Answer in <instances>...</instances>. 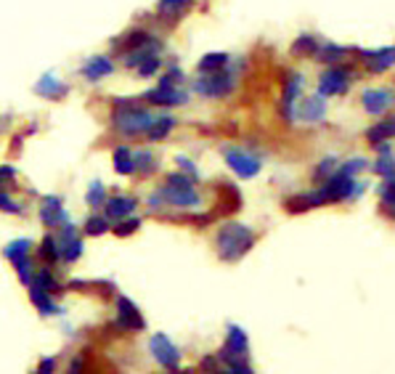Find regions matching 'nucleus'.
<instances>
[{
    "instance_id": "nucleus-1",
    "label": "nucleus",
    "mask_w": 395,
    "mask_h": 374,
    "mask_svg": "<svg viewBox=\"0 0 395 374\" xmlns=\"http://www.w3.org/2000/svg\"><path fill=\"white\" fill-rule=\"evenodd\" d=\"M217 255L220 261L234 263L239 258H245L255 244V234L252 228L245 223H223L217 228Z\"/></svg>"
},
{
    "instance_id": "nucleus-2",
    "label": "nucleus",
    "mask_w": 395,
    "mask_h": 374,
    "mask_svg": "<svg viewBox=\"0 0 395 374\" xmlns=\"http://www.w3.org/2000/svg\"><path fill=\"white\" fill-rule=\"evenodd\" d=\"M114 114H112V128L123 136H138V133H146L149 125L154 122V114L141 109L135 101H125V98H117L114 101Z\"/></svg>"
},
{
    "instance_id": "nucleus-3",
    "label": "nucleus",
    "mask_w": 395,
    "mask_h": 374,
    "mask_svg": "<svg viewBox=\"0 0 395 374\" xmlns=\"http://www.w3.org/2000/svg\"><path fill=\"white\" fill-rule=\"evenodd\" d=\"M162 194V202H168L173 207H197L202 205V197L199 191L194 188V181L180 173H170L165 186L160 188Z\"/></svg>"
},
{
    "instance_id": "nucleus-4",
    "label": "nucleus",
    "mask_w": 395,
    "mask_h": 374,
    "mask_svg": "<svg viewBox=\"0 0 395 374\" xmlns=\"http://www.w3.org/2000/svg\"><path fill=\"white\" fill-rule=\"evenodd\" d=\"M247 348H250V343H247V335H245V329L242 327H228V343L226 348L220 350V358L228 364V369L231 372H245L250 374V366L245 364V355H247Z\"/></svg>"
},
{
    "instance_id": "nucleus-5",
    "label": "nucleus",
    "mask_w": 395,
    "mask_h": 374,
    "mask_svg": "<svg viewBox=\"0 0 395 374\" xmlns=\"http://www.w3.org/2000/svg\"><path fill=\"white\" fill-rule=\"evenodd\" d=\"M236 85V77L231 72H223V69H217V72H207L205 77H199L194 88H197V94L207 96V98H223L234 91Z\"/></svg>"
},
{
    "instance_id": "nucleus-6",
    "label": "nucleus",
    "mask_w": 395,
    "mask_h": 374,
    "mask_svg": "<svg viewBox=\"0 0 395 374\" xmlns=\"http://www.w3.org/2000/svg\"><path fill=\"white\" fill-rule=\"evenodd\" d=\"M149 350H151V355H154V361H157L160 366H165V369H178L180 366L178 348L173 345V340H170L168 335H162V332L151 335Z\"/></svg>"
},
{
    "instance_id": "nucleus-7",
    "label": "nucleus",
    "mask_w": 395,
    "mask_h": 374,
    "mask_svg": "<svg viewBox=\"0 0 395 374\" xmlns=\"http://www.w3.org/2000/svg\"><path fill=\"white\" fill-rule=\"evenodd\" d=\"M226 162L228 168L234 170L239 178H255L257 173H260V168H263V162H260V157H255L252 151H245V149H231L228 146L226 149Z\"/></svg>"
},
{
    "instance_id": "nucleus-8",
    "label": "nucleus",
    "mask_w": 395,
    "mask_h": 374,
    "mask_svg": "<svg viewBox=\"0 0 395 374\" xmlns=\"http://www.w3.org/2000/svg\"><path fill=\"white\" fill-rule=\"evenodd\" d=\"M350 85V72L348 69H342V66H332L327 69L319 80V94L327 98V96H339L345 94Z\"/></svg>"
},
{
    "instance_id": "nucleus-9",
    "label": "nucleus",
    "mask_w": 395,
    "mask_h": 374,
    "mask_svg": "<svg viewBox=\"0 0 395 374\" xmlns=\"http://www.w3.org/2000/svg\"><path fill=\"white\" fill-rule=\"evenodd\" d=\"M58 242V253H61V261L64 263H75L80 255H83V239L77 236L75 226L69 223H61V236L56 239Z\"/></svg>"
},
{
    "instance_id": "nucleus-10",
    "label": "nucleus",
    "mask_w": 395,
    "mask_h": 374,
    "mask_svg": "<svg viewBox=\"0 0 395 374\" xmlns=\"http://www.w3.org/2000/svg\"><path fill=\"white\" fill-rule=\"evenodd\" d=\"M117 327L128 329V332H141V329L146 327L141 310L135 308L133 300H128V298L117 300Z\"/></svg>"
},
{
    "instance_id": "nucleus-11",
    "label": "nucleus",
    "mask_w": 395,
    "mask_h": 374,
    "mask_svg": "<svg viewBox=\"0 0 395 374\" xmlns=\"http://www.w3.org/2000/svg\"><path fill=\"white\" fill-rule=\"evenodd\" d=\"M361 101H364V109H366L369 114L379 117V114H385L395 103V94L390 88H371V91H364Z\"/></svg>"
},
{
    "instance_id": "nucleus-12",
    "label": "nucleus",
    "mask_w": 395,
    "mask_h": 374,
    "mask_svg": "<svg viewBox=\"0 0 395 374\" xmlns=\"http://www.w3.org/2000/svg\"><path fill=\"white\" fill-rule=\"evenodd\" d=\"M149 103H157V106H180V103L188 101V94L180 91L178 85H157L151 94L143 96Z\"/></svg>"
},
{
    "instance_id": "nucleus-13",
    "label": "nucleus",
    "mask_w": 395,
    "mask_h": 374,
    "mask_svg": "<svg viewBox=\"0 0 395 374\" xmlns=\"http://www.w3.org/2000/svg\"><path fill=\"white\" fill-rule=\"evenodd\" d=\"M40 221H43V226H48V228H58L61 223H66L69 218H66V213H64L61 199L58 197L43 199V202H40Z\"/></svg>"
},
{
    "instance_id": "nucleus-14",
    "label": "nucleus",
    "mask_w": 395,
    "mask_h": 374,
    "mask_svg": "<svg viewBox=\"0 0 395 374\" xmlns=\"http://www.w3.org/2000/svg\"><path fill=\"white\" fill-rule=\"evenodd\" d=\"M112 72H114V64L109 56H91L83 64V69H80V75H83L85 80H91V83H98V80H104V77L112 75Z\"/></svg>"
},
{
    "instance_id": "nucleus-15",
    "label": "nucleus",
    "mask_w": 395,
    "mask_h": 374,
    "mask_svg": "<svg viewBox=\"0 0 395 374\" xmlns=\"http://www.w3.org/2000/svg\"><path fill=\"white\" fill-rule=\"evenodd\" d=\"M294 114H300L305 122H321L327 117V98L324 96H311V98H302L300 109Z\"/></svg>"
},
{
    "instance_id": "nucleus-16",
    "label": "nucleus",
    "mask_w": 395,
    "mask_h": 374,
    "mask_svg": "<svg viewBox=\"0 0 395 374\" xmlns=\"http://www.w3.org/2000/svg\"><path fill=\"white\" fill-rule=\"evenodd\" d=\"M66 83H61V80H56L53 75H43L35 83V94L43 96V98H51V101H58L61 96H66Z\"/></svg>"
},
{
    "instance_id": "nucleus-17",
    "label": "nucleus",
    "mask_w": 395,
    "mask_h": 374,
    "mask_svg": "<svg viewBox=\"0 0 395 374\" xmlns=\"http://www.w3.org/2000/svg\"><path fill=\"white\" fill-rule=\"evenodd\" d=\"M300 88H302V75L292 72L287 77V88H284V117H287V122H292V117H294V103H297Z\"/></svg>"
},
{
    "instance_id": "nucleus-18",
    "label": "nucleus",
    "mask_w": 395,
    "mask_h": 374,
    "mask_svg": "<svg viewBox=\"0 0 395 374\" xmlns=\"http://www.w3.org/2000/svg\"><path fill=\"white\" fill-rule=\"evenodd\" d=\"M104 216L112 218V221H123V218H128L135 210V199L133 197H112L106 199L104 205Z\"/></svg>"
},
{
    "instance_id": "nucleus-19",
    "label": "nucleus",
    "mask_w": 395,
    "mask_h": 374,
    "mask_svg": "<svg viewBox=\"0 0 395 374\" xmlns=\"http://www.w3.org/2000/svg\"><path fill=\"white\" fill-rule=\"evenodd\" d=\"M29 300H32V305H35L40 313H46V316L61 313V308H58V303L53 300V295L46 290H40V287H29Z\"/></svg>"
},
{
    "instance_id": "nucleus-20",
    "label": "nucleus",
    "mask_w": 395,
    "mask_h": 374,
    "mask_svg": "<svg viewBox=\"0 0 395 374\" xmlns=\"http://www.w3.org/2000/svg\"><path fill=\"white\" fill-rule=\"evenodd\" d=\"M371 72H385L395 64V48H382V51H369L364 54Z\"/></svg>"
},
{
    "instance_id": "nucleus-21",
    "label": "nucleus",
    "mask_w": 395,
    "mask_h": 374,
    "mask_svg": "<svg viewBox=\"0 0 395 374\" xmlns=\"http://www.w3.org/2000/svg\"><path fill=\"white\" fill-rule=\"evenodd\" d=\"M173 128H175V117H173V114H160V117H154V122L149 125L146 138H149V141H162L170 131H173Z\"/></svg>"
},
{
    "instance_id": "nucleus-22",
    "label": "nucleus",
    "mask_w": 395,
    "mask_h": 374,
    "mask_svg": "<svg viewBox=\"0 0 395 374\" xmlns=\"http://www.w3.org/2000/svg\"><path fill=\"white\" fill-rule=\"evenodd\" d=\"M366 138L371 141V143H385V141L395 138V117L371 125V128H369V133H366Z\"/></svg>"
},
{
    "instance_id": "nucleus-23",
    "label": "nucleus",
    "mask_w": 395,
    "mask_h": 374,
    "mask_svg": "<svg viewBox=\"0 0 395 374\" xmlns=\"http://www.w3.org/2000/svg\"><path fill=\"white\" fill-rule=\"evenodd\" d=\"M112 159H114V170L120 176H133L135 173V157H133V151L128 146H117Z\"/></svg>"
},
{
    "instance_id": "nucleus-24",
    "label": "nucleus",
    "mask_w": 395,
    "mask_h": 374,
    "mask_svg": "<svg viewBox=\"0 0 395 374\" xmlns=\"http://www.w3.org/2000/svg\"><path fill=\"white\" fill-rule=\"evenodd\" d=\"M29 287H40V290L51 292V295H56L58 290H61V284L56 281V276L51 273V268H40L35 276H32V284Z\"/></svg>"
},
{
    "instance_id": "nucleus-25",
    "label": "nucleus",
    "mask_w": 395,
    "mask_h": 374,
    "mask_svg": "<svg viewBox=\"0 0 395 374\" xmlns=\"http://www.w3.org/2000/svg\"><path fill=\"white\" fill-rule=\"evenodd\" d=\"M112 226H109V218L106 216H91L85 221V234L88 236H101L106 234Z\"/></svg>"
},
{
    "instance_id": "nucleus-26",
    "label": "nucleus",
    "mask_w": 395,
    "mask_h": 374,
    "mask_svg": "<svg viewBox=\"0 0 395 374\" xmlns=\"http://www.w3.org/2000/svg\"><path fill=\"white\" fill-rule=\"evenodd\" d=\"M228 64V54H207L199 61V72H217Z\"/></svg>"
},
{
    "instance_id": "nucleus-27",
    "label": "nucleus",
    "mask_w": 395,
    "mask_h": 374,
    "mask_svg": "<svg viewBox=\"0 0 395 374\" xmlns=\"http://www.w3.org/2000/svg\"><path fill=\"white\" fill-rule=\"evenodd\" d=\"M316 48H319V43H316L313 35H302V38H297V43L292 46V54H294V56H313Z\"/></svg>"
},
{
    "instance_id": "nucleus-28",
    "label": "nucleus",
    "mask_w": 395,
    "mask_h": 374,
    "mask_svg": "<svg viewBox=\"0 0 395 374\" xmlns=\"http://www.w3.org/2000/svg\"><path fill=\"white\" fill-rule=\"evenodd\" d=\"M133 157H135V173H154L157 170V159L151 151H133Z\"/></svg>"
},
{
    "instance_id": "nucleus-29",
    "label": "nucleus",
    "mask_w": 395,
    "mask_h": 374,
    "mask_svg": "<svg viewBox=\"0 0 395 374\" xmlns=\"http://www.w3.org/2000/svg\"><path fill=\"white\" fill-rule=\"evenodd\" d=\"M160 66H162L160 54H151V56H146L141 64L135 66V72H138V77H154L160 72Z\"/></svg>"
},
{
    "instance_id": "nucleus-30",
    "label": "nucleus",
    "mask_w": 395,
    "mask_h": 374,
    "mask_svg": "<svg viewBox=\"0 0 395 374\" xmlns=\"http://www.w3.org/2000/svg\"><path fill=\"white\" fill-rule=\"evenodd\" d=\"M40 258H46L48 263L61 261V253H58L56 236H46V239H43V244H40Z\"/></svg>"
},
{
    "instance_id": "nucleus-31",
    "label": "nucleus",
    "mask_w": 395,
    "mask_h": 374,
    "mask_svg": "<svg viewBox=\"0 0 395 374\" xmlns=\"http://www.w3.org/2000/svg\"><path fill=\"white\" fill-rule=\"evenodd\" d=\"M85 202L91 207H101L106 202V186L104 183H91V188H88V194H85Z\"/></svg>"
},
{
    "instance_id": "nucleus-32",
    "label": "nucleus",
    "mask_w": 395,
    "mask_h": 374,
    "mask_svg": "<svg viewBox=\"0 0 395 374\" xmlns=\"http://www.w3.org/2000/svg\"><path fill=\"white\" fill-rule=\"evenodd\" d=\"M188 6V0H160V16H180V11Z\"/></svg>"
},
{
    "instance_id": "nucleus-33",
    "label": "nucleus",
    "mask_w": 395,
    "mask_h": 374,
    "mask_svg": "<svg viewBox=\"0 0 395 374\" xmlns=\"http://www.w3.org/2000/svg\"><path fill=\"white\" fill-rule=\"evenodd\" d=\"M29 247H32V242L29 239H14V242L3 250V255L9 258V261H16V258H21V255H27L29 253Z\"/></svg>"
},
{
    "instance_id": "nucleus-34",
    "label": "nucleus",
    "mask_w": 395,
    "mask_h": 374,
    "mask_svg": "<svg viewBox=\"0 0 395 374\" xmlns=\"http://www.w3.org/2000/svg\"><path fill=\"white\" fill-rule=\"evenodd\" d=\"M14 266H16L19 279L29 287V284H32V261H29L27 255H21V258H16V261H14Z\"/></svg>"
},
{
    "instance_id": "nucleus-35",
    "label": "nucleus",
    "mask_w": 395,
    "mask_h": 374,
    "mask_svg": "<svg viewBox=\"0 0 395 374\" xmlns=\"http://www.w3.org/2000/svg\"><path fill=\"white\" fill-rule=\"evenodd\" d=\"M342 54H345V48H339V46L316 48V59H321V61H337V59H342Z\"/></svg>"
},
{
    "instance_id": "nucleus-36",
    "label": "nucleus",
    "mask_w": 395,
    "mask_h": 374,
    "mask_svg": "<svg viewBox=\"0 0 395 374\" xmlns=\"http://www.w3.org/2000/svg\"><path fill=\"white\" fill-rule=\"evenodd\" d=\"M138 226H141V221H135V218H123L120 223L114 226V234L117 236H128V234H133V231H138Z\"/></svg>"
},
{
    "instance_id": "nucleus-37",
    "label": "nucleus",
    "mask_w": 395,
    "mask_h": 374,
    "mask_svg": "<svg viewBox=\"0 0 395 374\" xmlns=\"http://www.w3.org/2000/svg\"><path fill=\"white\" fill-rule=\"evenodd\" d=\"M0 210H3V213H9V216H19V213H24V207L16 205V202L6 194V191H0Z\"/></svg>"
},
{
    "instance_id": "nucleus-38",
    "label": "nucleus",
    "mask_w": 395,
    "mask_h": 374,
    "mask_svg": "<svg viewBox=\"0 0 395 374\" xmlns=\"http://www.w3.org/2000/svg\"><path fill=\"white\" fill-rule=\"evenodd\" d=\"M334 168H337V159L334 157H327L324 162H321L319 168H316V178H327L334 173Z\"/></svg>"
},
{
    "instance_id": "nucleus-39",
    "label": "nucleus",
    "mask_w": 395,
    "mask_h": 374,
    "mask_svg": "<svg viewBox=\"0 0 395 374\" xmlns=\"http://www.w3.org/2000/svg\"><path fill=\"white\" fill-rule=\"evenodd\" d=\"M364 168H366V159H350L348 165H342L339 173H345V176H356V173H361Z\"/></svg>"
},
{
    "instance_id": "nucleus-40",
    "label": "nucleus",
    "mask_w": 395,
    "mask_h": 374,
    "mask_svg": "<svg viewBox=\"0 0 395 374\" xmlns=\"http://www.w3.org/2000/svg\"><path fill=\"white\" fill-rule=\"evenodd\" d=\"M180 80H183V72H180L178 66H173V69H168V75L160 80V85H178Z\"/></svg>"
},
{
    "instance_id": "nucleus-41",
    "label": "nucleus",
    "mask_w": 395,
    "mask_h": 374,
    "mask_svg": "<svg viewBox=\"0 0 395 374\" xmlns=\"http://www.w3.org/2000/svg\"><path fill=\"white\" fill-rule=\"evenodd\" d=\"M178 165H180L183 170H186V173H191V176H199L197 165H194V162H191L188 157H178Z\"/></svg>"
},
{
    "instance_id": "nucleus-42",
    "label": "nucleus",
    "mask_w": 395,
    "mask_h": 374,
    "mask_svg": "<svg viewBox=\"0 0 395 374\" xmlns=\"http://www.w3.org/2000/svg\"><path fill=\"white\" fill-rule=\"evenodd\" d=\"M14 176H16V170L14 168H0V183H3L6 178H14Z\"/></svg>"
},
{
    "instance_id": "nucleus-43",
    "label": "nucleus",
    "mask_w": 395,
    "mask_h": 374,
    "mask_svg": "<svg viewBox=\"0 0 395 374\" xmlns=\"http://www.w3.org/2000/svg\"><path fill=\"white\" fill-rule=\"evenodd\" d=\"M51 369H53V361H51V358H46V361L40 364V372H51Z\"/></svg>"
},
{
    "instance_id": "nucleus-44",
    "label": "nucleus",
    "mask_w": 395,
    "mask_h": 374,
    "mask_svg": "<svg viewBox=\"0 0 395 374\" xmlns=\"http://www.w3.org/2000/svg\"><path fill=\"white\" fill-rule=\"evenodd\" d=\"M393 210H395V202H393Z\"/></svg>"
}]
</instances>
